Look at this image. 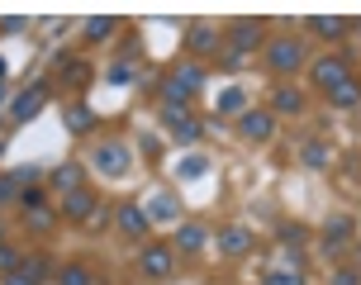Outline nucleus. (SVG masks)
<instances>
[{
	"mask_svg": "<svg viewBox=\"0 0 361 285\" xmlns=\"http://www.w3.org/2000/svg\"><path fill=\"white\" fill-rule=\"evenodd\" d=\"M309 29L319 38H343L347 34V19L343 15H319V19H309Z\"/></svg>",
	"mask_w": 361,
	"mask_h": 285,
	"instance_id": "15",
	"label": "nucleus"
},
{
	"mask_svg": "<svg viewBox=\"0 0 361 285\" xmlns=\"http://www.w3.org/2000/svg\"><path fill=\"white\" fill-rule=\"evenodd\" d=\"M81 181H86V176H81V166H76V162H67V166H57V171H53V186L62 190V195L81 190Z\"/></svg>",
	"mask_w": 361,
	"mask_h": 285,
	"instance_id": "14",
	"label": "nucleus"
},
{
	"mask_svg": "<svg viewBox=\"0 0 361 285\" xmlns=\"http://www.w3.org/2000/svg\"><path fill=\"white\" fill-rule=\"evenodd\" d=\"M0 152H5V142H0Z\"/></svg>",
	"mask_w": 361,
	"mask_h": 285,
	"instance_id": "36",
	"label": "nucleus"
},
{
	"mask_svg": "<svg viewBox=\"0 0 361 285\" xmlns=\"http://www.w3.org/2000/svg\"><path fill=\"white\" fill-rule=\"evenodd\" d=\"M343 81H352V67H347V57H319V62H314V86L338 90Z\"/></svg>",
	"mask_w": 361,
	"mask_h": 285,
	"instance_id": "2",
	"label": "nucleus"
},
{
	"mask_svg": "<svg viewBox=\"0 0 361 285\" xmlns=\"http://www.w3.org/2000/svg\"><path fill=\"white\" fill-rule=\"evenodd\" d=\"M143 276H147V281H166V276H171V248L147 243V248H143Z\"/></svg>",
	"mask_w": 361,
	"mask_h": 285,
	"instance_id": "4",
	"label": "nucleus"
},
{
	"mask_svg": "<svg viewBox=\"0 0 361 285\" xmlns=\"http://www.w3.org/2000/svg\"><path fill=\"white\" fill-rule=\"evenodd\" d=\"M267 67L271 71H300L305 67V43L300 38H276L267 48Z\"/></svg>",
	"mask_w": 361,
	"mask_h": 285,
	"instance_id": "1",
	"label": "nucleus"
},
{
	"mask_svg": "<svg viewBox=\"0 0 361 285\" xmlns=\"http://www.w3.org/2000/svg\"><path fill=\"white\" fill-rule=\"evenodd\" d=\"M19 267H24V262H19V252H15V248H5V243H0V271H10V276H15Z\"/></svg>",
	"mask_w": 361,
	"mask_h": 285,
	"instance_id": "26",
	"label": "nucleus"
},
{
	"mask_svg": "<svg viewBox=\"0 0 361 285\" xmlns=\"http://www.w3.org/2000/svg\"><path fill=\"white\" fill-rule=\"evenodd\" d=\"M90 124H95V114H90V105H72V109H67V128H72V133H86Z\"/></svg>",
	"mask_w": 361,
	"mask_h": 285,
	"instance_id": "19",
	"label": "nucleus"
},
{
	"mask_svg": "<svg viewBox=\"0 0 361 285\" xmlns=\"http://www.w3.org/2000/svg\"><path fill=\"white\" fill-rule=\"evenodd\" d=\"M333 285H357V271H338V276H333Z\"/></svg>",
	"mask_w": 361,
	"mask_h": 285,
	"instance_id": "32",
	"label": "nucleus"
},
{
	"mask_svg": "<svg viewBox=\"0 0 361 285\" xmlns=\"http://www.w3.org/2000/svg\"><path fill=\"white\" fill-rule=\"evenodd\" d=\"M5 285H34V281H29V276H19V271H15V276H5Z\"/></svg>",
	"mask_w": 361,
	"mask_h": 285,
	"instance_id": "33",
	"label": "nucleus"
},
{
	"mask_svg": "<svg viewBox=\"0 0 361 285\" xmlns=\"http://www.w3.org/2000/svg\"><path fill=\"white\" fill-rule=\"evenodd\" d=\"M328 100H333L338 109H357L361 105V86H357V81H343L338 90H328Z\"/></svg>",
	"mask_w": 361,
	"mask_h": 285,
	"instance_id": "18",
	"label": "nucleus"
},
{
	"mask_svg": "<svg viewBox=\"0 0 361 285\" xmlns=\"http://www.w3.org/2000/svg\"><path fill=\"white\" fill-rule=\"evenodd\" d=\"M271 109H276V114H300V109H305V95H300V90H290V86H276Z\"/></svg>",
	"mask_w": 361,
	"mask_h": 285,
	"instance_id": "13",
	"label": "nucleus"
},
{
	"mask_svg": "<svg viewBox=\"0 0 361 285\" xmlns=\"http://www.w3.org/2000/svg\"><path fill=\"white\" fill-rule=\"evenodd\" d=\"M257 43H262V19H238L233 29H228V48H233V57L252 53Z\"/></svg>",
	"mask_w": 361,
	"mask_h": 285,
	"instance_id": "3",
	"label": "nucleus"
},
{
	"mask_svg": "<svg viewBox=\"0 0 361 285\" xmlns=\"http://www.w3.org/2000/svg\"><path fill=\"white\" fill-rule=\"evenodd\" d=\"M347 233H352V219H347V214H338V219H328V248H338V243H347Z\"/></svg>",
	"mask_w": 361,
	"mask_h": 285,
	"instance_id": "20",
	"label": "nucleus"
},
{
	"mask_svg": "<svg viewBox=\"0 0 361 285\" xmlns=\"http://www.w3.org/2000/svg\"><path fill=\"white\" fill-rule=\"evenodd\" d=\"M305 162H309V166H328V147H324V142H309Z\"/></svg>",
	"mask_w": 361,
	"mask_h": 285,
	"instance_id": "28",
	"label": "nucleus"
},
{
	"mask_svg": "<svg viewBox=\"0 0 361 285\" xmlns=\"http://www.w3.org/2000/svg\"><path fill=\"white\" fill-rule=\"evenodd\" d=\"M62 214H67V219H90V214H95V195H90L86 186L72 190V195L62 200Z\"/></svg>",
	"mask_w": 361,
	"mask_h": 285,
	"instance_id": "12",
	"label": "nucleus"
},
{
	"mask_svg": "<svg viewBox=\"0 0 361 285\" xmlns=\"http://www.w3.org/2000/svg\"><path fill=\"white\" fill-rule=\"evenodd\" d=\"M114 29H119V24H114V19H90V24H86V38H90V43H100V38H109V34H114Z\"/></svg>",
	"mask_w": 361,
	"mask_h": 285,
	"instance_id": "22",
	"label": "nucleus"
},
{
	"mask_svg": "<svg viewBox=\"0 0 361 285\" xmlns=\"http://www.w3.org/2000/svg\"><path fill=\"white\" fill-rule=\"evenodd\" d=\"M114 224H119V229H124L128 238H147V224H152V219L143 214V205H133V200H128V205H119Z\"/></svg>",
	"mask_w": 361,
	"mask_h": 285,
	"instance_id": "7",
	"label": "nucleus"
},
{
	"mask_svg": "<svg viewBox=\"0 0 361 285\" xmlns=\"http://www.w3.org/2000/svg\"><path fill=\"white\" fill-rule=\"evenodd\" d=\"M43 105H48V86H34V90H24V95L15 100V119L24 124V119H34V114H38Z\"/></svg>",
	"mask_w": 361,
	"mask_h": 285,
	"instance_id": "10",
	"label": "nucleus"
},
{
	"mask_svg": "<svg viewBox=\"0 0 361 285\" xmlns=\"http://www.w3.org/2000/svg\"><path fill=\"white\" fill-rule=\"evenodd\" d=\"M95 166H100L105 176H124L128 171V152L119 147V142H100V147H95Z\"/></svg>",
	"mask_w": 361,
	"mask_h": 285,
	"instance_id": "6",
	"label": "nucleus"
},
{
	"mask_svg": "<svg viewBox=\"0 0 361 285\" xmlns=\"http://www.w3.org/2000/svg\"><path fill=\"white\" fill-rule=\"evenodd\" d=\"M243 133L252 142H267L271 133H276V114H271V109H247V114H243Z\"/></svg>",
	"mask_w": 361,
	"mask_h": 285,
	"instance_id": "8",
	"label": "nucleus"
},
{
	"mask_svg": "<svg viewBox=\"0 0 361 285\" xmlns=\"http://www.w3.org/2000/svg\"><path fill=\"white\" fill-rule=\"evenodd\" d=\"M19 205H24V210H38V205H43V190L24 186V190H19Z\"/></svg>",
	"mask_w": 361,
	"mask_h": 285,
	"instance_id": "30",
	"label": "nucleus"
},
{
	"mask_svg": "<svg viewBox=\"0 0 361 285\" xmlns=\"http://www.w3.org/2000/svg\"><path fill=\"white\" fill-rule=\"evenodd\" d=\"M0 243H5V224H0Z\"/></svg>",
	"mask_w": 361,
	"mask_h": 285,
	"instance_id": "34",
	"label": "nucleus"
},
{
	"mask_svg": "<svg viewBox=\"0 0 361 285\" xmlns=\"http://www.w3.org/2000/svg\"><path fill=\"white\" fill-rule=\"evenodd\" d=\"M19 200V181L15 176H0V205H15Z\"/></svg>",
	"mask_w": 361,
	"mask_h": 285,
	"instance_id": "27",
	"label": "nucleus"
},
{
	"mask_svg": "<svg viewBox=\"0 0 361 285\" xmlns=\"http://www.w3.org/2000/svg\"><path fill=\"white\" fill-rule=\"evenodd\" d=\"M152 214H157V219H176V200L157 195V200H152ZM152 214H147V219H152Z\"/></svg>",
	"mask_w": 361,
	"mask_h": 285,
	"instance_id": "24",
	"label": "nucleus"
},
{
	"mask_svg": "<svg viewBox=\"0 0 361 285\" xmlns=\"http://www.w3.org/2000/svg\"><path fill=\"white\" fill-rule=\"evenodd\" d=\"M219 109H228V114H233V109H243V90H228V95L219 100Z\"/></svg>",
	"mask_w": 361,
	"mask_h": 285,
	"instance_id": "31",
	"label": "nucleus"
},
{
	"mask_svg": "<svg viewBox=\"0 0 361 285\" xmlns=\"http://www.w3.org/2000/svg\"><path fill=\"white\" fill-rule=\"evenodd\" d=\"M57 285H90V271L86 267H62L57 271Z\"/></svg>",
	"mask_w": 361,
	"mask_h": 285,
	"instance_id": "23",
	"label": "nucleus"
},
{
	"mask_svg": "<svg viewBox=\"0 0 361 285\" xmlns=\"http://www.w3.org/2000/svg\"><path fill=\"white\" fill-rule=\"evenodd\" d=\"M162 119H166V128H171V138L176 142H195L200 138V124L185 114V109H176V105H166L162 109Z\"/></svg>",
	"mask_w": 361,
	"mask_h": 285,
	"instance_id": "5",
	"label": "nucleus"
},
{
	"mask_svg": "<svg viewBox=\"0 0 361 285\" xmlns=\"http://www.w3.org/2000/svg\"><path fill=\"white\" fill-rule=\"evenodd\" d=\"M185 48H190V57H209V53L219 48V29H209V24H190Z\"/></svg>",
	"mask_w": 361,
	"mask_h": 285,
	"instance_id": "9",
	"label": "nucleus"
},
{
	"mask_svg": "<svg viewBox=\"0 0 361 285\" xmlns=\"http://www.w3.org/2000/svg\"><path fill=\"white\" fill-rule=\"evenodd\" d=\"M57 76H62V81H67L72 90H81V86L90 81V67H86V62H67V57H62V67H57Z\"/></svg>",
	"mask_w": 361,
	"mask_h": 285,
	"instance_id": "16",
	"label": "nucleus"
},
{
	"mask_svg": "<svg viewBox=\"0 0 361 285\" xmlns=\"http://www.w3.org/2000/svg\"><path fill=\"white\" fill-rule=\"evenodd\" d=\"M0 100H5V86H0Z\"/></svg>",
	"mask_w": 361,
	"mask_h": 285,
	"instance_id": "35",
	"label": "nucleus"
},
{
	"mask_svg": "<svg viewBox=\"0 0 361 285\" xmlns=\"http://www.w3.org/2000/svg\"><path fill=\"white\" fill-rule=\"evenodd\" d=\"M24 214H29V229H34V233H53V224H57L53 210H43V205H38V210H24Z\"/></svg>",
	"mask_w": 361,
	"mask_h": 285,
	"instance_id": "21",
	"label": "nucleus"
},
{
	"mask_svg": "<svg viewBox=\"0 0 361 285\" xmlns=\"http://www.w3.org/2000/svg\"><path fill=\"white\" fill-rule=\"evenodd\" d=\"M43 271H48V262H43V257H29V262H24V267H19V276H29V281H43Z\"/></svg>",
	"mask_w": 361,
	"mask_h": 285,
	"instance_id": "25",
	"label": "nucleus"
},
{
	"mask_svg": "<svg viewBox=\"0 0 361 285\" xmlns=\"http://www.w3.org/2000/svg\"><path fill=\"white\" fill-rule=\"evenodd\" d=\"M267 285H305V276H300V271H271Z\"/></svg>",
	"mask_w": 361,
	"mask_h": 285,
	"instance_id": "29",
	"label": "nucleus"
},
{
	"mask_svg": "<svg viewBox=\"0 0 361 285\" xmlns=\"http://www.w3.org/2000/svg\"><path fill=\"white\" fill-rule=\"evenodd\" d=\"M204 238H209V233L200 229V224H180V233H176V248H180V252H200V248H204Z\"/></svg>",
	"mask_w": 361,
	"mask_h": 285,
	"instance_id": "17",
	"label": "nucleus"
},
{
	"mask_svg": "<svg viewBox=\"0 0 361 285\" xmlns=\"http://www.w3.org/2000/svg\"><path fill=\"white\" fill-rule=\"evenodd\" d=\"M219 248L228 252V257H238V252H247V248H252V233L243 229V224H228V229L219 233Z\"/></svg>",
	"mask_w": 361,
	"mask_h": 285,
	"instance_id": "11",
	"label": "nucleus"
}]
</instances>
